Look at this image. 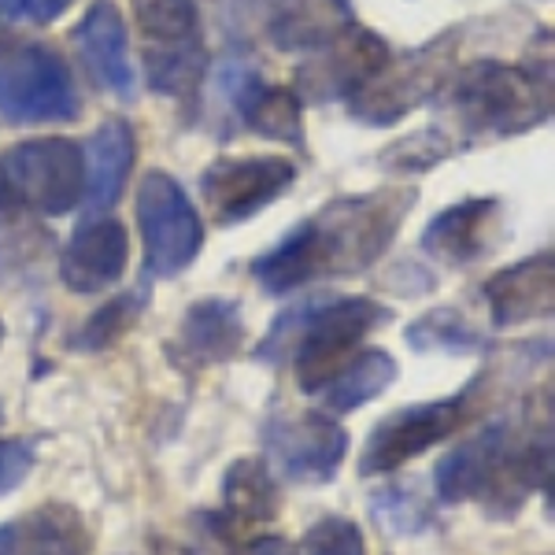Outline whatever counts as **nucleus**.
<instances>
[{
  "label": "nucleus",
  "mask_w": 555,
  "mask_h": 555,
  "mask_svg": "<svg viewBox=\"0 0 555 555\" xmlns=\"http://www.w3.org/2000/svg\"><path fill=\"white\" fill-rule=\"evenodd\" d=\"M415 201L418 193L411 185L334 196L315 215L297 222L274 248L256 256L253 278L267 293H293L326 278L371 271L392 248Z\"/></svg>",
  "instance_id": "obj_1"
},
{
  "label": "nucleus",
  "mask_w": 555,
  "mask_h": 555,
  "mask_svg": "<svg viewBox=\"0 0 555 555\" xmlns=\"http://www.w3.org/2000/svg\"><path fill=\"white\" fill-rule=\"evenodd\" d=\"M434 107L441 112L437 122H444L463 149L478 145V141H507L544 127L552 119L548 41L541 52L530 44L526 60L518 64L492 56L460 64Z\"/></svg>",
  "instance_id": "obj_2"
},
{
  "label": "nucleus",
  "mask_w": 555,
  "mask_h": 555,
  "mask_svg": "<svg viewBox=\"0 0 555 555\" xmlns=\"http://www.w3.org/2000/svg\"><path fill=\"white\" fill-rule=\"evenodd\" d=\"M130 15L141 38L145 82L156 96L196 112L208 82L211 52L204 41V20L196 0H130Z\"/></svg>",
  "instance_id": "obj_3"
},
{
  "label": "nucleus",
  "mask_w": 555,
  "mask_h": 555,
  "mask_svg": "<svg viewBox=\"0 0 555 555\" xmlns=\"http://www.w3.org/2000/svg\"><path fill=\"white\" fill-rule=\"evenodd\" d=\"M463 26L434 34L426 44L392 56L360 93L348 101V115L371 130H389L404 122L423 104H434L444 93L449 78L460 67Z\"/></svg>",
  "instance_id": "obj_4"
},
{
  "label": "nucleus",
  "mask_w": 555,
  "mask_h": 555,
  "mask_svg": "<svg viewBox=\"0 0 555 555\" xmlns=\"http://www.w3.org/2000/svg\"><path fill=\"white\" fill-rule=\"evenodd\" d=\"M86 167L82 145L67 138L20 141L0 156V219L15 222L26 215L56 219L82 204Z\"/></svg>",
  "instance_id": "obj_5"
},
{
  "label": "nucleus",
  "mask_w": 555,
  "mask_h": 555,
  "mask_svg": "<svg viewBox=\"0 0 555 555\" xmlns=\"http://www.w3.org/2000/svg\"><path fill=\"white\" fill-rule=\"evenodd\" d=\"M0 115L12 127L75 122L82 115L75 75L52 44L0 34Z\"/></svg>",
  "instance_id": "obj_6"
},
{
  "label": "nucleus",
  "mask_w": 555,
  "mask_h": 555,
  "mask_svg": "<svg viewBox=\"0 0 555 555\" xmlns=\"http://www.w3.org/2000/svg\"><path fill=\"white\" fill-rule=\"evenodd\" d=\"M389 319L392 311L371 297H311L297 345H293L300 389L319 392L334 378L337 366Z\"/></svg>",
  "instance_id": "obj_7"
},
{
  "label": "nucleus",
  "mask_w": 555,
  "mask_h": 555,
  "mask_svg": "<svg viewBox=\"0 0 555 555\" xmlns=\"http://www.w3.org/2000/svg\"><path fill=\"white\" fill-rule=\"evenodd\" d=\"M138 230L149 278H178L204 248V219L185 185L167 171H149L138 185Z\"/></svg>",
  "instance_id": "obj_8"
},
{
  "label": "nucleus",
  "mask_w": 555,
  "mask_h": 555,
  "mask_svg": "<svg viewBox=\"0 0 555 555\" xmlns=\"http://www.w3.org/2000/svg\"><path fill=\"white\" fill-rule=\"evenodd\" d=\"M486 382V374H474L470 385H463L455 397L426 400V404H408L392 415H385L378 426L371 429L360 455V474H392L415 455L429 452L434 444H441L444 437H452L463 423H470L478 411V389Z\"/></svg>",
  "instance_id": "obj_9"
},
{
  "label": "nucleus",
  "mask_w": 555,
  "mask_h": 555,
  "mask_svg": "<svg viewBox=\"0 0 555 555\" xmlns=\"http://www.w3.org/2000/svg\"><path fill=\"white\" fill-rule=\"evenodd\" d=\"M215 89H219L222 104L237 115L245 130L259 138L282 141L289 149L308 145V130H304V101L293 93V86H274L259 75V67L248 56H222L215 64Z\"/></svg>",
  "instance_id": "obj_10"
},
{
  "label": "nucleus",
  "mask_w": 555,
  "mask_h": 555,
  "mask_svg": "<svg viewBox=\"0 0 555 555\" xmlns=\"http://www.w3.org/2000/svg\"><path fill=\"white\" fill-rule=\"evenodd\" d=\"M293 182H297V164L285 156H219L204 167L201 196L215 227L230 230L282 201Z\"/></svg>",
  "instance_id": "obj_11"
},
{
  "label": "nucleus",
  "mask_w": 555,
  "mask_h": 555,
  "mask_svg": "<svg viewBox=\"0 0 555 555\" xmlns=\"http://www.w3.org/2000/svg\"><path fill=\"white\" fill-rule=\"evenodd\" d=\"M392 60L389 41L378 30L356 23L345 38H337L326 49L304 56V64L293 75V93L304 104H348L378 70Z\"/></svg>",
  "instance_id": "obj_12"
},
{
  "label": "nucleus",
  "mask_w": 555,
  "mask_h": 555,
  "mask_svg": "<svg viewBox=\"0 0 555 555\" xmlns=\"http://www.w3.org/2000/svg\"><path fill=\"white\" fill-rule=\"evenodd\" d=\"M267 467L297 486H326L348 455V434L334 415H274L263 426Z\"/></svg>",
  "instance_id": "obj_13"
},
{
  "label": "nucleus",
  "mask_w": 555,
  "mask_h": 555,
  "mask_svg": "<svg viewBox=\"0 0 555 555\" xmlns=\"http://www.w3.org/2000/svg\"><path fill=\"white\" fill-rule=\"evenodd\" d=\"M504 237V201L500 196H463L426 222L418 248L441 267H470L486 259Z\"/></svg>",
  "instance_id": "obj_14"
},
{
  "label": "nucleus",
  "mask_w": 555,
  "mask_h": 555,
  "mask_svg": "<svg viewBox=\"0 0 555 555\" xmlns=\"http://www.w3.org/2000/svg\"><path fill=\"white\" fill-rule=\"evenodd\" d=\"M70 41L78 49L86 75L93 78L96 89H104L115 101H133L138 96V75L130 64V34L127 15L115 0H93L86 15L75 23Z\"/></svg>",
  "instance_id": "obj_15"
},
{
  "label": "nucleus",
  "mask_w": 555,
  "mask_h": 555,
  "mask_svg": "<svg viewBox=\"0 0 555 555\" xmlns=\"http://www.w3.org/2000/svg\"><path fill=\"white\" fill-rule=\"evenodd\" d=\"M515 426L504 418H492L474 437H463L452 444V452L441 455L434 470V489L441 504H467V500H486L504 470V455L512 444Z\"/></svg>",
  "instance_id": "obj_16"
},
{
  "label": "nucleus",
  "mask_w": 555,
  "mask_h": 555,
  "mask_svg": "<svg viewBox=\"0 0 555 555\" xmlns=\"http://www.w3.org/2000/svg\"><path fill=\"white\" fill-rule=\"evenodd\" d=\"M245 348V315L241 304L227 297L196 300L178 322V334L167 341V356L178 371H208L215 363H227Z\"/></svg>",
  "instance_id": "obj_17"
},
{
  "label": "nucleus",
  "mask_w": 555,
  "mask_h": 555,
  "mask_svg": "<svg viewBox=\"0 0 555 555\" xmlns=\"http://www.w3.org/2000/svg\"><path fill=\"white\" fill-rule=\"evenodd\" d=\"M127 227L119 219H107V215H93V219L78 222V230L60 253V282L78 297L104 293L127 274Z\"/></svg>",
  "instance_id": "obj_18"
},
{
  "label": "nucleus",
  "mask_w": 555,
  "mask_h": 555,
  "mask_svg": "<svg viewBox=\"0 0 555 555\" xmlns=\"http://www.w3.org/2000/svg\"><path fill=\"white\" fill-rule=\"evenodd\" d=\"M486 311L496 330L522 326V322L552 319L555 308V263L552 253L526 256L518 263L504 267L481 285Z\"/></svg>",
  "instance_id": "obj_19"
},
{
  "label": "nucleus",
  "mask_w": 555,
  "mask_h": 555,
  "mask_svg": "<svg viewBox=\"0 0 555 555\" xmlns=\"http://www.w3.org/2000/svg\"><path fill=\"white\" fill-rule=\"evenodd\" d=\"M356 23L352 0H282L267 20V38L278 52L311 56L345 38Z\"/></svg>",
  "instance_id": "obj_20"
},
{
  "label": "nucleus",
  "mask_w": 555,
  "mask_h": 555,
  "mask_svg": "<svg viewBox=\"0 0 555 555\" xmlns=\"http://www.w3.org/2000/svg\"><path fill=\"white\" fill-rule=\"evenodd\" d=\"M133 156H138V138H133L130 119H122V115L104 119L101 127L86 138V145H82L86 196L82 201L93 208V215L107 211L122 196Z\"/></svg>",
  "instance_id": "obj_21"
},
{
  "label": "nucleus",
  "mask_w": 555,
  "mask_h": 555,
  "mask_svg": "<svg viewBox=\"0 0 555 555\" xmlns=\"http://www.w3.org/2000/svg\"><path fill=\"white\" fill-rule=\"evenodd\" d=\"M222 526L248 530L278 518V481L263 460H234L222 478Z\"/></svg>",
  "instance_id": "obj_22"
},
{
  "label": "nucleus",
  "mask_w": 555,
  "mask_h": 555,
  "mask_svg": "<svg viewBox=\"0 0 555 555\" xmlns=\"http://www.w3.org/2000/svg\"><path fill=\"white\" fill-rule=\"evenodd\" d=\"M93 533L70 504H44L15 526L12 555H89Z\"/></svg>",
  "instance_id": "obj_23"
},
{
  "label": "nucleus",
  "mask_w": 555,
  "mask_h": 555,
  "mask_svg": "<svg viewBox=\"0 0 555 555\" xmlns=\"http://www.w3.org/2000/svg\"><path fill=\"white\" fill-rule=\"evenodd\" d=\"M397 360L382 348H366V352L352 356L345 366H337L334 378L322 385V408L326 415H348V411L378 400L392 382H397Z\"/></svg>",
  "instance_id": "obj_24"
},
{
  "label": "nucleus",
  "mask_w": 555,
  "mask_h": 555,
  "mask_svg": "<svg viewBox=\"0 0 555 555\" xmlns=\"http://www.w3.org/2000/svg\"><path fill=\"white\" fill-rule=\"evenodd\" d=\"M463 145L452 138V130L444 122H429V127L408 133V138L389 141L378 152V167L389 175H426L434 167H441L444 159L460 156Z\"/></svg>",
  "instance_id": "obj_25"
},
{
  "label": "nucleus",
  "mask_w": 555,
  "mask_h": 555,
  "mask_svg": "<svg viewBox=\"0 0 555 555\" xmlns=\"http://www.w3.org/2000/svg\"><path fill=\"white\" fill-rule=\"evenodd\" d=\"M404 337L415 352H449V356L486 352V337H481V330H474L470 322L452 308L426 311L423 319H415L404 330Z\"/></svg>",
  "instance_id": "obj_26"
},
{
  "label": "nucleus",
  "mask_w": 555,
  "mask_h": 555,
  "mask_svg": "<svg viewBox=\"0 0 555 555\" xmlns=\"http://www.w3.org/2000/svg\"><path fill=\"white\" fill-rule=\"evenodd\" d=\"M371 507H374V518L382 522V530L397 533V537L423 533L437 518L434 500H429L423 486H415V481H392V486L378 489Z\"/></svg>",
  "instance_id": "obj_27"
},
{
  "label": "nucleus",
  "mask_w": 555,
  "mask_h": 555,
  "mask_svg": "<svg viewBox=\"0 0 555 555\" xmlns=\"http://www.w3.org/2000/svg\"><path fill=\"white\" fill-rule=\"evenodd\" d=\"M145 300H149L145 285L119 293V297L107 300L101 311H93V315L82 322V330L70 337V345H75L78 352H104V348H112L133 326V322H138L141 308H145Z\"/></svg>",
  "instance_id": "obj_28"
},
{
  "label": "nucleus",
  "mask_w": 555,
  "mask_h": 555,
  "mask_svg": "<svg viewBox=\"0 0 555 555\" xmlns=\"http://www.w3.org/2000/svg\"><path fill=\"white\" fill-rule=\"evenodd\" d=\"M300 555H366L363 530L352 518H319L308 533H304Z\"/></svg>",
  "instance_id": "obj_29"
},
{
  "label": "nucleus",
  "mask_w": 555,
  "mask_h": 555,
  "mask_svg": "<svg viewBox=\"0 0 555 555\" xmlns=\"http://www.w3.org/2000/svg\"><path fill=\"white\" fill-rule=\"evenodd\" d=\"M70 4H75V0H0V15L15 23L49 26V23H56Z\"/></svg>",
  "instance_id": "obj_30"
},
{
  "label": "nucleus",
  "mask_w": 555,
  "mask_h": 555,
  "mask_svg": "<svg viewBox=\"0 0 555 555\" xmlns=\"http://www.w3.org/2000/svg\"><path fill=\"white\" fill-rule=\"evenodd\" d=\"M34 455L30 441H0V492L20 486L34 467Z\"/></svg>",
  "instance_id": "obj_31"
},
{
  "label": "nucleus",
  "mask_w": 555,
  "mask_h": 555,
  "mask_svg": "<svg viewBox=\"0 0 555 555\" xmlns=\"http://www.w3.org/2000/svg\"><path fill=\"white\" fill-rule=\"evenodd\" d=\"M234 555H297V548L285 537H256V541H248Z\"/></svg>",
  "instance_id": "obj_32"
},
{
  "label": "nucleus",
  "mask_w": 555,
  "mask_h": 555,
  "mask_svg": "<svg viewBox=\"0 0 555 555\" xmlns=\"http://www.w3.org/2000/svg\"><path fill=\"white\" fill-rule=\"evenodd\" d=\"M15 548V526H0V555H12Z\"/></svg>",
  "instance_id": "obj_33"
},
{
  "label": "nucleus",
  "mask_w": 555,
  "mask_h": 555,
  "mask_svg": "<svg viewBox=\"0 0 555 555\" xmlns=\"http://www.w3.org/2000/svg\"><path fill=\"white\" fill-rule=\"evenodd\" d=\"M0 345H4V322H0Z\"/></svg>",
  "instance_id": "obj_34"
},
{
  "label": "nucleus",
  "mask_w": 555,
  "mask_h": 555,
  "mask_svg": "<svg viewBox=\"0 0 555 555\" xmlns=\"http://www.w3.org/2000/svg\"><path fill=\"white\" fill-rule=\"evenodd\" d=\"M0 418H4V411H0Z\"/></svg>",
  "instance_id": "obj_35"
}]
</instances>
